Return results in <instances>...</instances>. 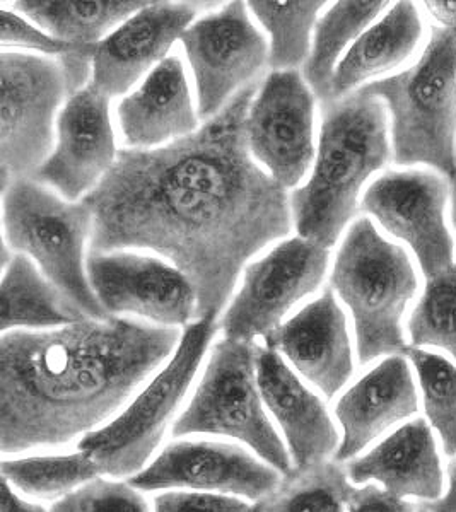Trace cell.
Masks as SVG:
<instances>
[{
  "instance_id": "2e32d148",
  "label": "cell",
  "mask_w": 456,
  "mask_h": 512,
  "mask_svg": "<svg viewBox=\"0 0 456 512\" xmlns=\"http://www.w3.org/2000/svg\"><path fill=\"white\" fill-rule=\"evenodd\" d=\"M117 158L110 98L89 82L67 99L57 122V146L33 178L77 202L100 185Z\"/></svg>"
},
{
  "instance_id": "8992f818",
  "label": "cell",
  "mask_w": 456,
  "mask_h": 512,
  "mask_svg": "<svg viewBox=\"0 0 456 512\" xmlns=\"http://www.w3.org/2000/svg\"><path fill=\"white\" fill-rule=\"evenodd\" d=\"M4 245L38 263L53 286L93 320H108L89 284L84 246L93 234L88 202H69L35 178L12 181L2 190Z\"/></svg>"
},
{
  "instance_id": "1f68e13d",
  "label": "cell",
  "mask_w": 456,
  "mask_h": 512,
  "mask_svg": "<svg viewBox=\"0 0 456 512\" xmlns=\"http://www.w3.org/2000/svg\"><path fill=\"white\" fill-rule=\"evenodd\" d=\"M50 512H151L130 483L94 478L50 507Z\"/></svg>"
},
{
  "instance_id": "5bb4252c",
  "label": "cell",
  "mask_w": 456,
  "mask_h": 512,
  "mask_svg": "<svg viewBox=\"0 0 456 512\" xmlns=\"http://www.w3.org/2000/svg\"><path fill=\"white\" fill-rule=\"evenodd\" d=\"M86 272L91 289L110 316H139L159 326H188L199 318L192 282L159 258L132 251H89Z\"/></svg>"
},
{
  "instance_id": "9a60e30c",
  "label": "cell",
  "mask_w": 456,
  "mask_h": 512,
  "mask_svg": "<svg viewBox=\"0 0 456 512\" xmlns=\"http://www.w3.org/2000/svg\"><path fill=\"white\" fill-rule=\"evenodd\" d=\"M281 472L240 446L212 441H180L130 478L137 490L192 489L236 495L258 502L281 483Z\"/></svg>"
},
{
  "instance_id": "cb8c5ba5",
  "label": "cell",
  "mask_w": 456,
  "mask_h": 512,
  "mask_svg": "<svg viewBox=\"0 0 456 512\" xmlns=\"http://www.w3.org/2000/svg\"><path fill=\"white\" fill-rule=\"evenodd\" d=\"M2 333L16 328H57L88 320L59 287L35 267L26 255H12L4 268L2 286Z\"/></svg>"
},
{
  "instance_id": "4dcf8cb0",
  "label": "cell",
  "mask_w": 456,
  "mask_h": 512,
  "mask_svg": "<svg viewBox=\"0 0 456 512\" xmlns=\"http://www.w3.org/2000/svg\"><path fill=\"white\" fill-rule=\"evenodd\" d=\"M410 347H434L456 359V268L427 280L409 318Z\"/></svg>"
},
{
  "instance_id": "ba28073f",
  "label": "cell",
  "mask_w": 456,
  "mask_h": 512,
  "mask_svg": "<svg viewBox=\"0 0 456 512\" xmlns=\"http://www.w3.org/2000/svg\"><path fill=\"white\" fill-rule=\"evenodd\" d=\"M217 328V316L212 315L185 326L173 359L134 403L112 424L82 437L79 451L88 454L101 473L132 478L142 472L187 395Z\"/></svg>"
},
{
  "instance_id": "8fae6325",
  "label": "cell",
  "mask_w": 456,
  "mask_h": 512,
  "mask_svg": "<svg viewBox=\"0 0 456 512\" xmlns=\"http://www.w3.org/2000/svg\"><path fill=\"white\" fill-rule=\"evenodd\" d=\"M450 180L427 169L388 171L364 193L359 209L416 255L427 280L455 270V243L445 221Z\"/></svg>"
},
{
  "instance_id": "d6986e66",
  "label": "cell",
  "mask_w": 456,
  "mask_h": 512,
  "mask_svg": "<svg viewBox=\"0 0 456 512\" xmlns=\"http://www.w3.org/2000/svg\"><path fill=\"white\" fill-rule=\"evenodd\" d=\"M257 381L265 405L281 425L293 468L323 465L340 446L325 403L289 369L279 352L257 347Z\"/></svg>"
},
{
  "instance_id": "e575fe53",
  "label": "cell",
  "mask_w": 456,
  "mask_h": 512,
  "mask_svg": "<svg viewBox=\"0 0 456 512\" xmlns=\"http://www.w3.org/2000/svg\"><path fill=\"white\" fill-rule=\"evenodd\" d=\"M347 512H417V506L388 494L378 485H366L352 492Z\"/></svg>"
},
{
  "instance_id": "7a4b0ae2",
  "label": "cell",
  "mask_w": 456,
  "mask_h": 512,
  "mask_svg": "<svg viewBox=\"0 0 456 512\" xmlns=\"http://www.w3.org/2000/svg\"><path fill=\"white\" fill-rule=\"evenodd\" d=\"M176 326L112 316L0 338V451L71 443L115 414L175 350Z\"/></svg>"
},
{
  "instance_id": "9c48e42d",
  "label": "cell",
  "mask_w": 456,
  "mask_h": 512,
  "mask_svg": "<svg viewBox=\"0 0 456 512\" xmlns=\"http://www.w3.org/2000/svg\"><path fill=\"white\" fill-rule=\"evenodd\" d=\"M2 125H0V185L33 178L53 147L55 113L71 84L60 60L33 53H0Z\"/></svg>"
},
{
  "instance_id": "d6a6232c",
  "label": "cell",
  "mask_w": 456,
  "mask_h": 512,
  "mask_svg": "<svg viewBox=\"0 0 456 512\" xmlns=\"http://www.w3.org/2000/svg\"><path fill=\"white\" fill-rule=\"evenodd\" d=\"M0 43L4 50L28 48V50L43 53V55L59 57V59L67 57L69 53L81 48L53 38L52 35L36 28L30 21H26L6 7H2V11H0Z\"/></svg>"
},
{
  "instance_id": "83f0119b",
  "label": "cell",
  "mask_w": 456,
  "mask_h": 512,
  "mask_svg": "<svg viewBox=\"0 0 456 512\" xmlns=\"http://www.w3.org/2000/svg\"><path fill=\"white\" fill-rule=\"evenodd\" d=\"M100 475V466L82 451L2 461V478L36 499L65 497Z\"/></svg>"
},
{
  "instance_id": "3957f363",
  "label": "cell",
  "mask_w": 456,
  "mask_h": 512,
  "mask_svg": "<svg viewBox=\"0 0 456 512\" xmlns=\"http://www.w3.org/2000/svg\"><path fill=\"white\" fill-rule=\"evenodd\" d=\"M322 130L310 181L291 195L299 238L334 248L356 216L364 183L392 158L381 99L363 88L322 106Z\"/></svg>"
},
{
  "instance_id": "74e56055",
  "label": "cell",
  "mask_w": 456,
  "mask_h": 512,
  "mask_svg": "<svg viewBox=\"0 0 456 512\" xmlns=\"http://www.w3.org/2000/svg\"><path fill=\"white\" fill-rule=\"evenodd\" d=\"M2 512H50L36 504L23 501L19 495L14 494L11 485L2 478Z\"/></svg>"
},
{
  "instance_id": "52a82bcc",
  "label": "cell",
  "mask_w": 456,
  "mask_h": 512,
  "mask_svg": "<svg viewBox=\"0 0 456 512\" xmlns=\"http://www.w3.org/2000/svg\"><path fill=\"white\" fill-rule=\"evenodd\" d=\"M257 347L253 342L224 338L212 349L204 378L192 402L173 425V436L231 437L253 449L277 472H291V456L262 405Z\"/></svg>"
},
{
  "instance_id": "30bf717a",
  "label": "cell",
  "mask_w": 456,
  "mask_h": 512,
  "mask_svg": "<svg viewBox=\"0 0 456 512\" xmlns=\"http://www.w3.org/2000/svg\"><path fill=\"white\" fill-rule=\"evenodd\" d=\"M180 41L195 79L197 113L205 122L219 115L241 89L258 81L269 64V43L243 2H229L195 21Z\"/></svg>"
},
{
  "instance_id": "603a6c76",
  "label": "cell",
  "mask_w": 456,
  "mask_h": 512,
  "mask_svg": "<svg viewBox=\"0 0 456 512\" xmlns=\"http://www.w3.org/2000/svg\"><path fill=\"white\" fill-rule=\"evenodd\" d=\"M422 31V18L416 4L397 2L378 23L369 26L342 57L332 79L330 101L345 98L363 82L405 64L419 48Z\"/></svg>"
},
{
  "instance_id": "4fadbf2b",
  "label": "cell",
  "mask_w": 456,
  "mask_h": 512,
  "mask_svg": "<svg viewBox=\"0 0 456 512\" xmlns=\"http://www.w3.org/2000/svg\"><path fill=\"white\" fill-rule=\"evenodd\" d=\"M315 94L298 70H274L246 118L252 158L282 188L296 187L315 158Z\"/></svg>"
},
{
  "instance_id": "44dd1931",
  "label": "cell",
  "mask_w": 456,
  "mask_h": 512,
  "mask_svg": "<svg viewBox=\"0 0 456 512\" xmlns=\"http://www.w3.org/2000/svg\"><path fill=\"white\" fill-rule=\"evenodd\" d=\"M354 485L378 482L400 499L434 502L445 492V473L431 425L414 419L398 427L363 458L347 465Z\"/></svg>"
},
{
  "instance_id": "ffe728a7",
  "label": "cell",
  "mask_w": 456,
  "mask_h": 512,
  "mask_svg": "<svg viewBox=\"0 0 456 512\" xmlns=\"http://www.w3.org/2000/svg\"><path fill=\"white\" fill-rule=\"evenodd\" d=\"M419 412L416 381L404 355H390L352 388L335 407L344 431L335 461L351 460L393 425Z\"/></svg>"
},
{
  "instance_id": "d4e9b609",
  "label": "cell",
  "mask_w": 456,
  "mask_h": 512,
  "mask_svg": "<svg viewBox=\"0 0 456 512\" xmlns=\"http://www.w3.org/2000/svg\"><path fill=\"white\" fill-rule=\"evenodd\" d=\"M147 2H72V0H24L14 7L35 21L36 26L47 31L57 40L71 43L74 47H94L113 28L125 23L135 12L141 11Z\"/></svg>"
},
{
  "instance_id": "8d00e7d4",
  "label": "cell",
  "mask_w": 456,
  "mask_h": 512,
  "mask_svg": "<svg viewBox=\"0 0 456 512\" xmlns=\"http://www.w3.org/2000/svg\"><path fill=\"white\" fill-rule=\"evenodd\" d=\"M424 7L441 28L456 31V2H424Z\"/></svg>"
},
{
  "instance_id": "6da1fadb",
  "label": "cell",
  "mask_w": 456,
  "mask_h": 512,
  "mask_svg": "<svg viewBox=\"0 0 456 512\" xmlns=\"http://www.w3.org/2000/svg\"><path fill=\"white\" fill-rule=\"evenodd\" d=\"M260 89H241L193 134L156 149H122L84 197L93 210L91 253L147 250L197 292L199 318L228 304L245 263L293 229L286 188L258 166L246 118Z\"/></svg>"
},
{
  "instance_id": "277c9868",
  "label": "cell",
  "mask_w": 456,
  "mask_h": 512,
  "mask_svg": "<svg viewBox=\"0 0 456 512\" xmlns=\"http://www.w3.org/2000/svg\"><path fill=\"white\" fill-rule=\"evenodd\" d=\"M363 89L390 113L393 163L426 164L456 183V31L433 26L416 64Z\"/></svg>"
},
{
  "instance_id": "f35d334b",
  "label": "cell",
  "mask_w": 456,
  "mask_h": 512,
  "mask_svg": "<svg viewBox=\"0 0 456 512\" xmlns=\"http://www.w3.org/2000/svg\"><path fill=\"white\" fill-rule=\"evenodd\" d=\"M451 222L456 231V183L453 185V192H451Z\"/></svg>"
},
{
  "instance_id": "484cf974",
  "label": "cell",
  "mask_w": 456,
  "mask_h": 512,
  "mask_svg": "<svg viewBox=\"0 0 456 512\" xmlns=\"http://www.w3.org/2000/svg\"><path fill=\"white\" fill-rule=\"evenodd\" d=\"M386 6V2H337L316 21L310 57L304 64V81L322 103L332 99V79L345 48L368 30Z\"/></svg>"
},
{
  "instance_id": "4316f807",
  "label": "cell",
  "mask_w": 456,
  "mask_h": 512,
  "mask_svg": "<svg viewBox=\"0 0 456 512\" xmlns=\"http://www.w3.org/2000/svg\"><path fill=\"white\" fill-rule=\"evenodd\" d=\"M354 490L339 463L293 468L274 492L255 502L252 512H347Z\"/></svg>"
},
{
  "instance_id": "ab89813d",
  "label": "cell",
  "mask_w": 456,
  "mask_h": 512,
  "mask_svg": "<svg viewBox=\"0 0 456 512\" xmlns=\"http://www.w3.org/2000/svg\"><path fill=\"white\" fill-rule=\"evenodd\" d=\"M417 512H429L424 506H417Z\"/></svg>"
},
{
  "instance_id": "7402d4cb",
  "label": "cell",
  "mask_w": 456,
  "mask_h": 512,
  "mask_svg": "<svg viewBox=\"0 0 456 512\" xmlns=\"http://www.w3.org/2000/svg\"><path fill=\"white\" fill-rule=\"evenodd\" d=\"M118 127L130 149H156L199 130V113L182 60L166 57L144 79L141 88L120 101Z\"/></svg>"
},
{
  "instance_id": "ac0fdd59",
  "label": "cell",
  "mask_w": 456,
  "mask_h": 512,
  "mask_svg": "<svg viewBox=\"0 0 456 512\" xmlns=\"http://www.w3.org/2000/svg\"><path fill=\"white\" fill-rule=\"evenodd\" d=\"M265 347L286 355L299 373L332 400L354 373L351 338L334 291L306 304L299 313L265 335Z\"/></svg>"
},
{
  "instance_id": "d590c367",
  "label": "cell",
  "mask_w": 456,
  "mask_h": 512,
  "mask_svg": "<svg viewBox=\"0 0 456 512\" xmlns=\"http://www.w3.org/2000/svg\"><path fill=\"white\" fill-rule=\"evenodd\" d=\"M422 506L429 512H456V458L448 463V490L434 502H424Z\"/></svg>"
},
{
  "instance_id": "836d02e7",
  "label": "cell",
  "mask_w": 456,
  "mask_h": 512,
  "mask_svg": "<svg viewBox=\"0 0 456 512\" xmlns=\"http://www.w3.org/2000/svg\"><path fill=\"white\" fill-rule=\"evenodd\" d=\"M154 512H252V506L228 495L164 492L154 499Z\"/></svg>"
},
{
  "instance_id": "e0dca14e",
  "label": "cell",
  "mask_w": 456,
  "mask_h": 512,
  "mask_svg": "<svg viewBox=\"0 0 456 512\" xmlns=\"http://www.w3.org/2000/svg\"><path fill=\"white\" fill-rule=\"evenodd\" d=\"M199 6L192 2H147L94 45L91 82L106 98L129 93L166 59L173 43L182 40Z\"/></svg>"
},
{
  "instance_id": "7c38bea8",
  "label": "cell",
  "mask_w": 456,
  "mask_h": 512,
  "mask_svg": "<svg viewBox=\"0 0 456 512\" xmlns=\"http://www.w3.org/2000/svg\"><path fill=\"white\" fill-rule=\"evenodd\" d=\"M328 251L310 239L293 238L246 268L243 286L221 321L224 338L253 342L281 326L282 318L322 284Z\"/></svg>"
},
{
  "instance_id": "5b68a950",
  "label": "cell",
  "mask_w": 456,
  "mask_h": 512,
  "mask_svg": "<svg viewBox=\"0 0 456 512\" xmlns=\"http://www.w3.org/2000/svg\"><path fill=\"white\" fill-rule=\"evenodd\" d=\"M330 289L351 309L363 366L381 355L407 354L402 320L419 280L407 251L383 238L368 217L357 219L345 234Z\"/></svg>"
},
{
  "instance_id": "f546056e",
  "label": "cell",
  "mask_w": 456,
  "mask_h": 512,
  "mask_svg": "<svg viewBox=\"0 0 456 512\" xmlns=\"http://www.w3.org/2000/svg\"><path fill=\"white\" fill-rule=\"evenodd\" d=\"M407 357L416 367L427 420L438 432L443 451L456 458V366L443 355L409 347Z\"/></svg>"
},
{
  "instance_id": "f1b7e54d",
  "label": "cell",
  "mask_w": 456,
  "mask_h": 512,
  "mask_svg": "<svg viewBox=\"0 0 456 512\" xmlns=\"http://www.w3.org/2000/svg\"><path fill=\"white\" fill-rule=\"evenodd\" d=\"M325 2H248L269 31V64L274 70H296L311 53V31Z\"/></svg>"
}]
</instances>
